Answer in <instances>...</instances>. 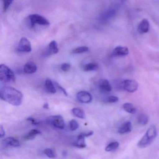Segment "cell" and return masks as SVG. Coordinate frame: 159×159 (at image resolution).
<instances>
[{
    "mask_svg": "<svg viewBox=\"0 0 159 159\" xmlns=\"http://www.w3.org/2000/svg\"><path fill=\"white\" fill-rule=\"evenodd\" d=\"M0 98L13 106H19L22 104L23 95L14 87L4 86L0 89Z\"/></svg>",
    "mask_w": 159,
    "mask_h": 159,
    "instance_id": "6da1fadb",
    "label": "cell"
},
{
    "mask_svg": "<svg viewBox=\"0 0 159 159\" xmlns=\"http://www.w3.org/2000/svg\"><path fill=\"white\" fill-rule=\"evenodd\" d=\"M157 136V131L156 126L152 125L148 129L146 134L142 137L138 143V147L139 148H145L151 145Z\"/></svg>",
    "mask_w": 159,
    "mask_h": 159,
    "instance_id": "7a4b0ae2",
    "label": "cell"
},
{
    "mask_svg": "<svg viewBox=\"0 0 159 159\" xmlns=\"http://www.w3.org/2000/svg\"><path fill=\"white\" fill-rule=\"evenodd\" d=\"M0 80L4 82L13 83L16 81V77L13 71L6 65L0 66Z\"/></svg>",
    "mask_w": 159,
    "mask_h": 159,
    "instance_id": "3957f363",
    "label": "cell"
},
{
    "mask_svg": "<svg viewBox=\"0 0 159 159\" xmlns=\"http://www.w3.org/2000/svg\"><path fill=\"white\" fill-rule=\"evenodd\" d=\"M30 26L34 27L36 25L42 26H49V21L45 17L38 14L30 15L28 16Z\"/></svg>",
    "mask_w": 159,
    "mask_h": 159,
    "instance_id": "277c9868",
    "label": "cell"
},
{
    "mask_svg": "<svg viewBox=\"0 0 159 159\" xmlns=\"http://www.w3.org/2000/svg\"><path fill=\"white\" fill-rule=\"evenodd\" d=\"M122 86L125 91L132 93L137 90L139 84L137 82L134 80H126L122 83Z\"/></svg>",
    "mask_w": 159,
    "mask_h": 159,
    "instance_id": "5b68a950",
    "label": "cell"
},
{
    "mask_svg": "<svg viewBox=\"0 0 159 159\" xmlns=\"http://www.w3.org/2000/svg\"><path fill=\"white\" fill-rule=\"evenodd\" d=\"M32 50L31 43L26 38H22L19 42L17 48V52H30Z\"/></svg>",
    "mask_w": 159,
    "mask_h": 159,
    "instance_id": "8992f818",
    "label": "cell"
},
{
    "mask_svg": "<svg viewBox=\"0 0 159 159\" xmlns=\"http://www.w3.org/2000/svg\"><path fill=\"white\" fill-rule=\"evenodd\" d=\"M47 121L55 127L59 129L65 128V123L63 117L60 115L51 116L47 119Z\"/></svg>",
    "mask_w": 159,
    "mask_h": 159,
    "instance_id": "52a82bcc",
    "label": "cell"
},
{
    "mask_svg": "<svg viewBox=\"0 0 159 159\" xmlns=\"http://www.w3.org/2000/svg\"><path fill=\"white\" fill-rule=\"evenodd\" d=\"M77 98L79 102L83 103H90L92 100L91 94L84 91L79 92L77 94Z\"/></svg>",
    "mask_w": 159,
    "mask_h": 159,
    "instance_id": "ba28073f",
    "label": "cell"
},
{
    "mask_svg": "<svg viewBox=\"0 0 159 159\" xmlns=\"http://www.w3.org/2000/svg\"><path fill=\"white\" fill-rule=\"evenodd\" d=\"M98 87L100 91L104 93H109L111 91V86L110 83L106 79H102L99 80Z\"/></svg>",
    "mask_w": 159,
    "mask_h": 159,
    "instance_id": "9c48e42d",
    "label": "cell"
},
{
    "mask_svg": "<svg viewBox=\"0 0 159 159\" xmlns=\"http://www.w3.org/2000/svg\"><path fill=\"white\" fill-rule=\"evenodd\" d=\"M112 54L114 56H125L129 54V50L126 47L118 46L114 49Z\"/></svg>",
    "mask_w": 159,
    "mask_h": 159,
    "instance_id": "30bf717a",
    "label": "cell"
},
{
    "mask_svg": "<svg viewBox=\"0 0 159 159\" xmlns=\"http://www.w3.org/2000/svg\"><path fill=\"white\" fill-rule=\"evenodd\" d=\"M58 45L56 41L53 40L50 42L48 46V49L46 51V55H51L56 54L58 53Z\"/></svg>",
    "mask_w": 159,
    "mask_h": 159,
    "instance_id": "8fae6325",
    "label": "cell"
},
{
    "mask_svg": "<svg viewBox=\"0 0 159 159\" xmlns=\"http://www.w3.org/2000/svg\"><path fill=\"white\" fill-rule=\"evenodd\" d=\"M37 70V65L31 61L26 63L24 68V72L26 74H33L36 72Z\"/></svg>",
    "mask_w": 159,
    "mask_h": 159,
    "instance_id": "7c38bea8",
    "label": "cell"
},
{
    "mask_svg": "<svg viewBox=\"0 0 159 159\" xmlns=\"http://www.w3.org/2000/svg\"><path fill=\"white\" fill-rule=\"evenodd\" d=\"M149 23L147 19H143L139 23L138 27V30L141 34L147 33L149 30Z\"/></svg>",
    "mask_w": 159,
    "mask_h": 159,
    "instance_id": "4fadbf2b",
    "label": "cell"
},
{
    "mask_svg": "<svg viewBox=\"0 0 159 159\" xmlns=\"http://www.w3.org/2000/svg\"><path fill=\"white\" fill-rule=\"evenodd\" d=\"M132 124L131 122L126 121L118 129L119 134H123L130 133L132 131Z\"/></svg>",
    "mask_w": 159,
    "mask_h": 159,
    "instance_id": "5bb4252c",
    "label": "cell"
},
{
    "mask_svg": "<svg viewBox=\"0 0 159 159\" xmlns=\"http://www.w3.org/2000/svg\"><path fill=\"white\" fill-rule=\"evenodd\" d=\"M3 144L6 146L17 148L20 146V142L17 139L13 137H8L3 140Z\"/></svg>",
    "mask_w": 159,
    "mask_h": 159,
    "instance_id": "9a60e30c",
    "label": "cell"
},
{
    "mask_svg": "<svg viewBox=\"0 0 159 159\" xmlns=\"http://www.w3.org/2000/svg\"><path fill=\"white\" fill-rule=\"evenodd\" d=\"M45 87L48 93L52 94L55 93L56 92L55 87L52 80L50 79H47L45 81Z\"/></svg>",
    "mask_w": 159,
    "mask_h": 159,
    "instance_id": "2e32d148",
    "label": "cell"
},
{
    "mask_svg": "<svg viewBox=\"0 0 159 159\" xmlns=\"http://www.w3.org/2000/svg\"><path fill=\"white\" fill-rule=\"evenodd\" d=\"M84 136L83 134H80L79 135L78 137L77 141L75 142L74 145L75 147H78L79 148H84L86 147V144L85 143V140H84Z\"/></svg>",
    "mask_w": 159,
    "mask_h": 159,
    "instance_id": "e0dca14e",
    "label": "cell"
},
{
    "mask_svg": "<svg viewBox=\"0 0 159 159\" xmlns=\"http://www.w3.org/2000/svg\"><path fill=\"white\" fill-rule=\"evenodd\" d=\"M124 110L126 112L131 114H134L136 112V109L134 107L133 104L130 103H125L122 106Z\"/></svg>",
    "mask_w": 159,
    "mask_h": 159,
    "instance_id": "ac0fdd59",
    "label": "cell"
},
{
    "mask_svg": "<svg viewBox=\"0 0 159 159\" xmlns=\"http://www.w3.org/2000/svg\"><path fill=\"white\" fill-rule=\"evenodd\" d=\"M98 69V65L96 63H90L86 64L83 67V70L85 71H93Z\"/></svg>",
    "mask_w": 159,
    "mask_h": 159,
    "instance_id": "d6986e66",
    "label": "cell"
},
{
    "mask_svg": "<svg viewBox=\"0 0 159 159\" xmlns=\"http://www.w3.org/2000/svg\"><path fill=\"white\" fill-rule=\"evenodd\" d=\"M71 111H72L73 115H75L78 118L82 119H84L85 118L84 112L83 110L81 109L80 108H74L72 109Z\"/></svg>",
    "mask_w": 159,
    "mask_h": 159,
    "instance_id": "ffe728a7",
    "label": "cell"
},
{
    "mask_svg": "<svg viewBox=\"0 0 159 159\" xmlns=\"http://www.w3.org/2000/svg\"><path fill=\"white\" fill-rule=\"evenodd\" d=\"M120 146V144L117 141H114V142H111L105 148V150L107 152H112L116 150Z\"/></svg>",
    "mask_w": 159,
    "mask_h": 159,
    "instance_id": "44dd1931",
    "label": "cell"
},
{
    "mask_svg": "<svg viewBox=\"0 0 159 159\" xmlns=\"http://www.w3.org/2000/svg\"><path fill=\"white\" fill-rule=\"evenodd\" d=\"M115 11L113 10H108L105 12L101 16V19L103 21H106L108 19H109L110 18H111V17H113L115 15Z\"/></svg>",
    "mask_w": 159,
    "mask_h": 159,
    "instance_id": "7402d4cb",
    "label": "cell"
},
{
    "mask_svg": "<svg viewBox=\"0 0 159 159\" xmlns=\"http://www.w3.org/2000/svg\"><path fill=\"white\" fill-rule=\"evenodd\" d=\"M138 122L142 125H146L148 121V117L145 114H141L139 115L137 118Z\"/></svg>",
    "mask_w": 159,
    "mask_h": 159,
    "instance_id": "603a6c76",
    "label": "cell"
},
{
    "mask_svg": "<svg viewBox=\"0 0 159 159\" xmlns=\"http://www.w3.org/2000/svg\"><path fill=\"white\" fill-rule=\"evenodd\" d=\"M41 133L40 131H39V130L33 129V130H31L25 136V139H27V140L33 139L35 138L37 135L40 134Z\"/></svg>",
    "mask_w": 159,
    "mask_h": 159,
    "instance_id": "cb8c5ba5",
    "label": "cell"
},
{
    "mask_svg": "<svg viewBox=\"0 0 159 159\" xmlns=\"http://www.w3.org/2000/svg\"><path fill=\"white\" fill-rule=\"evenodd\" d=\"M89 51V48L86 46H81L73 49L71 51V53L73 54H80L82 53L86 52Z\"/></svg>",
    "mask_w": 159,
    "mask_h": 159,
    "instance_id": "d4e9b609",
    "label": "cell"
},
{
    "mask_svg": "<svg viewBox=\"0 0 159 159\" xmlns=\"http://www.w3.org/2000/svg\"><path fill=\"white\" fill-rule=\"evenodd\" d=\"M71 131L77 130L79 127V123L77 121L74 120H71L69 123Z\"/></svg>",
    "mask_w": 159,
    "mask_h": 159,
    "instance_id": "484cf974",
    "label": "cell"
},
{
    "mask_svg": "<svg viewBox=\"0 0 159 159\" xmlns=\"http://www.w3.org/2000/svg\"><path fill=\"white\" fill-rule=\"evenodd\" d=\"M12 0H4L3 1V11L6 12L11 4L12 3Z\"/></svg>",
    "mask_w": 159,
    "mask_h": 159,
    "instance_id": "4316f807",
    "label": "cell"
},
{
    "mask_svg": "<svg viewBox=\"0 0 159 159\" xmlns=\"http://www.w3.org/2000/svg\"><path fill=\"white\" fill-rule=\"evenodd\" d=\"M44 153L49 158H54L55 157V154L54 152L51 149H45L44 150Z\"/></svg>",
    "mask_w": 159,
    "mask_h": 159,
    "instance_id": "83f0119b",
    "label": "cell"
},
{
    "mask_svg": "<svg viewBox=\"0 0 159 159\" xmlns=\"http://www.w3.org/2000/svg\"><path fill=\"white\" fill-rule=\"evenodd\" d=\"M70 68V65L68 63H63L61 65V69L64 71H67Z\"/></svg>",
    "mask_w": 159,
    "mask_h": 159,
    "instance_id": "f1b7e54d",
    "label": "cell"
},
{
    "mask_svg": "<svg viewBox=\"0 0 159 159\" xmlns=\"http://www.w3.org/2000/svg\"><path fill=\"white\" fill-rule=\"evenodd\" d=\"M119 101V98L115 96L109 97L107 98V102L109 103H115Z\"/></svg>",
    "mask_w": 159,
    "mask_h": 159,
    "instance_id": "f546056e",
    "label": "cell"
},
{
    "mask_svg": "<svg viewBox=\"0 0 159 159\" xmlns=\"http://www.w3.org/2000/svg\"><path fill=\"white\" fill-rule=\"evenodd\" d=\"M55 85H56V86L57 87V88H58V89H59V90H60V91H61V92H62V93H64V94L65 95H68L66 91V90H65V89H64V88H63V87H62V86H61V85H59V84H58L57 82H55Z\"/></svg>",
    "mask_w": 159,
    "mask_h": 159,
    "instance_id": "4dcf8cb0",
    "label": "cell"
},
{
    "mask_svg": "<svg viewBox=\"0 0 159 159\" xmlns=\"http://www.w3.org/2000/svg\"><path fill=\"white\" fill-rule=\"evenodd\" d=\"M5 135V131L3 129V127H2V125H1V126H0V137L2 138L4 137Z\"/></svg>",
    "mask_w": 159,
    "mask_h": 159,
    "instance_id": "1f68e13d",
    "label": "cell"
},
{
    "mask_svg": "<svg viewBox=\"0 0 159 159\" xmlns=\"http://www.w3.org/2000/svg\"><path fill=\"white\" fill-rule=\"evenodd\" d=\"M28 120L30 121L34 125H38L39 124V122H37L35 119H33V118H31V117H30L28 119H27Z\"/></svg>",
    "mask_w": 159,
    "mask_h": 159,
    "instance_id": "d6a6232c",
    "label": "cell"
},
{
    "mask_svg": "<svg viewBox=\"0 0 159 159\" xmlns=\"http://www.w3.org/2000/svg\"><path fill=\"white\" fill-rule=\"evenodd\" d=\"M93 134V132L91 131V132H88V133H86V134H83L84 135V137H89L90 136L92 135Z\"/></svg>",
    "mask_w": 159,
    "mask_h": 159,
    "instance_id": "836d02e7",
    "label": "cell"
},
{
    "mask_svg": "<svg viewBox=\"0 0 159 159\" xmlns=\"http://www.w3.org/2000/svg\"><path fill=\"white\" fill-rule=\"evenodd\" d=\"M43 107L45 109L49 108V105H48V103H45V104H44V105H43Z\"/></svg>",
    "mask_w": 159,
    "mask_h": 159,
    "instance_id": "e575fe53",
    "label": "cell"
}]
</instances>
